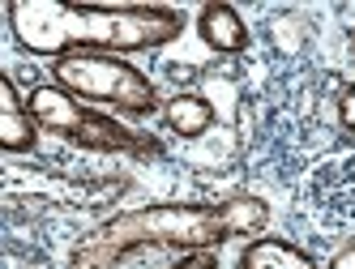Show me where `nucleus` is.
<instances>
[{"label": "nucleus", "mask_w": 355, "mask_h": 269, "mask_svg": "<svg viewBox=\"0 0 355 269\" xmlns=\"http://www.w3.org/2000/svg\"><path fill=\"white\" fill-rule=\"evenodd\" d=\"M21 52L64 56H133L159 52L184 35L180 9L167 5H78V0H13L5 9Z\"/></svg>", "instance_id": "nucleus-1"}, {"label": "nucleus", "mask_w": 355, "mask_h": 269, "mask_svg": "<svg viewBox=\"0 0 355 269\" xmlns=\"http://www.w3.org/2000/svg\"><path fill=\"white\" fill-rule=\"evenodd\" d=\"M218 205L201 201H159V205H137L124 210L107 223H98L78 248L69 252V269H116L120 261H129L137 252L163 248V252H214L218 243H227Z\"/></svg>", "instance_id": "nucleus-2"}, {"label": "nucleus", "mask_w": 355, "mask_h": 269, "mask_svg": "<svg viewBox=\"0 0 355 269\" xmlns=\"http://www.w3.org/2000/svg\"><path fill=\"white\" fill-rule=\"evenodd\" d=\"M52 86L69 90L73 99H82L86 107L116 111V115H129V120H150L155 111H163L155 82L124 56H64V60H52Z\"/></svg>", "instance_id": "nucleus-3"}, {"label": "nucleus", "mask_w": 355, "mask_h": 269, "mask_svg": "<svg viewBox=\"0 0 355 269\" xmlns=\"http://www.w3.org/2000/svg\"><path fill=\"white\" fill-rule=\"evenodd\" d=\"M26 107L35 115L39 133H52V137H64V141H78V133L86 129V120L94 111L82 99H73L69 90H60V86H35L26 94Z\"/></svg>", "instance_id": "nucleus-4"}, {"label": "nucleus", "mask_w": 355, "mask_h": 269, "mask_svg": "<svg viewBox=\"0 0 355 269\" xmlns=\"http://www.w3.org/2000/svg\"><path fill=\"white\" fill-rule=\"evenodd\" d=\"M197 35L218 56L248 52V21L240 17L236 5H227V0H210V5L197 9Z\"/></svg>", "instance_id": "nucleus-5"}, {"label": "nucleus", "mask_w": 355, "mask_h": 269, "mask_svg": "<svg viewBox=\"0 0 355 269\" xmlns=\"http://www.w3.org/2000/svg\"><path fill=\"white\" fill-rule=\"evenodd\" d=\"M0 150L5 154L39 150V124L26 107V94H17L13 77H0Z\"/></svg>", "instance_id": "nucleus-6"}, {"label": "nucleus", "mask_w": 355, "mask_h": 269, "mask_svg": "<svg viewBox=\"0 0 355 269\" xmlns=\"http://www.w3.org/2000/svg\"><path fill=\"white\" fill-rule=\"evenodd\" d=\"M240 269H317V261L291 239L261 235V239H248L240 248Z\"/></svg>", "instance_id": "nucleus-7"}, {"label": "nucleus", "mask_w": 355, "mask_h": 269, "mask_svg": "<svg viewBox=\"0 0 355 269\" xmlns=\"http://www.w3.org/2000/svg\"><path fill=\"white\" fill-rule=\"evenodd\" d=\"M159 120H163L167 133L193 141V137H206L214 129V107H210V99H201V94H171L159 111Z\"/></svg>", "instance_id": "nucleus-8"}, {"label": "nucleus", "mask_w": 355, "mask_h": 269, "mask_svg": "<svg viewBox=\"0 0 355 269\" xmlns=\"http://www.w3.org/2000/svg\"><path fill=\"white\" fill-rule=\"evenodd\" d=\"M218 218L232 239H261V231L270 227V205L252 192H236V197L218 201Z\"/></svg>", "instance_id": "nucleus-9"}, {"label": "nucleus", "mask_w": 355, "mask_h": 269, "mask_svg": "<svg viewBox=\"0 0 355 269\" xmlns=\"http://www.w3.org/2000/svg\"><path fill=\"white\" fill-rule=\"evenodd\" d=\"M338 124L347 133H355V82L343 90V99H338Z\"/></svg>", "instance_id": "nucleus-10"}, {"label": "nucleus", "mask_w": 355, "mask_h": 269, "mask_svg": "<svg viewBox=\"0 0 355 269\" xmlns=\"http://www.w3.org/2000/svg\"><path fill=\"white\" fill-rule=\"evenodd\" d=\"M171 269H218V261H214V252H193V257H180Z\"/></svg>", "instance_id": "nucleus-11"}, {"label": "nucleus", "mask_w": 355, "mask_h": 269, "mask_svg": "<svg viewBox=\"0 0 355 269\" xmlns=\"http://www.w3.org/2000/svg\"><path fill=\"white\" fill-rule=\"evenodd\" d=\"M325 269H355V243H347V248L334 252V261H329Z\"/></svg>", "instance_id": "nucleus-12"}, {"label": "nucleus", "mask_w": 355, "mask_h": 269, "mask_svg": "<svg viewBox=\"0 0 355 269\" xmlns=\"http://www.w3.org/2000/svg\"><path fill=\"white\" fill-rule=\"evenodd\" d=\"M351 47H355V39H351Z\"/></svg>", "instance_id": "nucleus-13"}]
</instances>
